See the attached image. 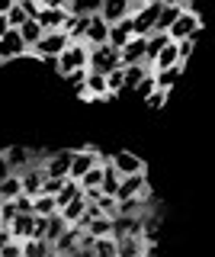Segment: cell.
Segmentation results:
<instances>
[{
  "mask_svg": "<svg viewBox=\"0 0 215 257\" xmlns=\"http://www.w3.org/2000/svg\"><path fill=\"white\" fill-rule=\"evenodd\" d=\"M84 209H87V199H84V193H81V196L71 199L68 206H61V209H58V215H61V219H65L68 225H77V222H81V215H84Z\"/></svg>",
  "mask_w": 215,
  "mask_h": 257,
  "instance_id": "obj_22",
  "label": "cell"
},
{
  "mask_svg": "<svg viewBox=\"0 0 215 257\" xmlns=\"http://www.w3.org/2000/svg\"><path fill=\"white\" fill-rule=\"evenodd\" d=\"M13 4H17V0H0V16H7V10H10Z\"/></svg>",
  "mask_w": 215,
  "mask_h": 257,
  "instance_id": "obj_50",
  "label": "cell"
},
{
  "mask_svg": "<svg viewBox=\"0 0 215 257\" xmlns=\"http://www.w3.org/2000/svg\"><path fill=\"white\" fill-rule=\"evenodd\" d=\"M132 36H135V29H132V16H125V20H119V23H113V26H109V39H106V42L113 45V48H122Z\"/></svg>",
  "mask_w": 215,
  "mask_h": 257,
  "instance_id": "obj_17",
  "label": "cell"
},
{
  "mask_svg": "<svg viewBox=\"0 0 215 257\" xmlns=\"http://www.w3.org/2000/svg\"><path fill=\"white\" fill-rule=\"evenodd\" d=\"M65 231H68V222L61 219L58 212L45 219V241H49V244H55V241H58L61 235H65Z\"/></svg>",
  "mask_w": 215,
  "mask_h": 257,
  "instance_id": "obj_28",
  "label": "cell"
},
{
  "mask_svg": "<svg viewBox=\"0 0 215 257\" xmlns=\"http://www.w3.org/2000/svg\"><path fill=\"white\" fill-rule=\"evenodd\" d=\"M20 55H29V48L23 42L20 29H10L4 39H0V61H13V58H20Z\"/></svg>",
  "mask_w": 215,
  "mask_h": 257,
  "instance_id": "obj_10",
  "label": "cell"
},
{
  "mask_svg": "<svg viewBox=\"0 0 215 257\" xmlns=\"http://www.w3.org/2000/svg\"><path fill=\"white\" fill-rule=\"evenodd\" d=\"M151 74H154V87H157V90H170L173 80L183 74V64H177V68H164V71H151Z\"/></svg>",
  "mask_w": 215,
  "mask_h": 257,
  "instance_id": "obj_26",
  "label": "cell"
},
{
  "mask_svg": "<svg viewBox=\"0 0 215 257\" xmlns=\"http://www.w3.org/2000/svg\"><path fill=\"white\" fill-rule=\"evenodd\" d=\"M161 7H164V0H145V4H141V10L132 16L135 36L148 39L151 32H154V23H157V16H161Z\"/></svg>",
  "mask_w": 215,
  "mask_h": 257,
  "instance_id": "obj_4",
  "label": "cell"
},
{
  "mask_svg": "<svg viewBox=\"0 0 215 257\" xmlns=\"http://www.w3.org/2000/svg\"><path fill=\"white\" fill-rule=\"evenodd\" d=\"M7 32H10V23H7V16H0V39H4Z\"/></svg>",
  "mask_w": 215,
  "mask_h": 257,
  "instance_id": "obj_51",
  "label": "cell"
},
{
  "mask_svg": "<svg viewBox=\"0 0 215 257\" xmlns=\"http://www.w3.org/2000/svg\"><path fill=\"white\" fill-rule=\"evenodd\" d=\"M71 158H74V151H68V148L45 155V161H42L45 177H68V174H71Z\"/></svg>",
  "mask_w": 215,
  "mask_h": 257,
  "instance_id": "obj_7",
  "label": "cell"
},
{
  "mask_svg": "<svg viewBox=\"0 0 215 257\" xmlns=\"http://www.w3.org/2000/svg\"><path fill=\"white\" fill-rule=\"evenodd\" d=\"M148 74H151L148 64H132V68H122V84H125V90H135V87H138Z\"/></svg>",
  "mask_w": 215,
  "mask_h": 257,
  "instance_id": "obj_24",
  "label": "cell"
},
{
  "mask_svg": "<svg viewBox=\"0 0 215 257\" xmlns=\"http://www.w3.org/2000/svg\"><path fill=\"white\" fill-rule=\"evenodd\" d=\"M20 36H23V42H26V48H33V45L39 42V39L45 36V29L39 26L36 20H26V23H23V26H20Z\"/></svg>",
  "mask_w": 215,
  "mask_h": 257,
  "instance_id": "obj_31",
  "label": "cell"
},
{
  "mask_svg": "<svg viewBox=\"0 0 215 257\" xmlns=\"http://www.w3.org/2000/svg\"><path fill=\"white\" fill-rule=\"evenodd\" d=\"M97 206H100V212L106 215V219H116V215H119V199L109 196V193H103V196L97 199Z\"/></svg>",
  "mask_w": 215,
  "mask_h": 257,
  "instance_id": "obj_38",
  "label": "cell"
},
{
  "mask_svg": "<svg viewBox=\"0 0 215 257\" xmlns=\"http://www.w3.org/2000/svg\"><path fill=\"white\" fill-rule=\"evenodd\" d=\"M93 257H119V247H116V238H93Z\"/></svg>",
  "mask_w": 215,
  "mask_h": 257,
  "instance_id": "obj_33",
  "label": "cell"
},
{
  "mask_svg": "<svg viewBox=\"0 0 215 257\" xmlns=\"http://www.w3.org/2000/svg\"><path fill=\"white\" fill-rule=\"evenodd\" d=\"M71 0H39V7H61V10H68Z\"/></svg>",
  "mask_w": 215,
  "mask_h": 257,
  "instance_id": "obj_49",
  "label": "cell"
},
{
  "mask_svg": "<svg viewBox=\"0 0 215 257\" xmlns=\"http://www.w3.org/2000/svg\"><path fill=\"white\" fill-rule=\"evenodd\" d=\"M116 247H119V257H145L148 254V241L141 235H122L116 238Z\"/></svg>",
  "mask_w": 215,
  "mask_h": 257,
  "instance_id": "obj_15",
  "label": "cell"
},
{
  "mask_svg": "<svg viewBox=\"0 0 215 257\" xmlns=\"http://www.w3.org/2000/svg\"><path fill=\"white\" fill-rule=\"evenodd\" d=\"M17 4H23V7H29V4H39V0H17Z\"/></svg>",
  "mask_w": 215,
  "mask_h": 257,
  "instance_id": "obj_53",
  "label": "cell"
},
{
  "mask_svg": "<svg viewBox=\"0 0 215 257\" xmlns=\"http://www.w3.org/2000/svg\"><path fill=\"white\" fill-rule=\"evenodd\" d=\"M65 180H68V177H45V180H42V193H49V196H58L61 187H65Z\"/></svg>",
  "mask_w": 215,
  "mask_h": 257,
  "instance_id": "obj_41",
  "label": "cell"
},
{
  "mask_svg": "<svg viewBox=\"0 0 215 257\" xmlns=\"http://www.w3.org/2000/svg\"><path fill=\"white\" fill-rule=\"evenodd\" d=\"M13 174V167H10V161H7V155H0V180H7V177Z\"/></svg>",
  "mask_w": 215,
  "mask_h": 257,
  "instance_id": "obj_48",
  "label": "cell"
},
{
  "mask_svg": "<svg viewBox=\"0 0 215 257\" xmlns=\"http://www.w3.org/2000/svg\"><path fill=\"white\" fill-rule=\"evenodd\" d=\"M167 42H170V36H167V32H151V36L145 39V64H148V68H151V61L161 55V48Z\"/></svg>",
  "mask_w": 215,
  "mask_h": 257,
  "instance_id": "obj_20",
  "label": "cell"
},
{
  "mask_svg": "<svg viewBox=\"0 0 215 257\" xmlns=\"http://www.w3.org/2000/svg\"><path fill=\"white\" fill-rule=\"evenodd\" d=\"M58 212V199L49 196V193H36L33 196V215H42V219H49V215Z\"/></svg>",
  "mask_w": 215,
  "mask_h": 257,
  "instance_id": "obj_21",
  "label": "cell"
},
{
  "mask_svg": "<svg viewBox=\"0 0 215 257\" xmlns=\"http://www.w3.org/2000/svg\"><path fill=\"white\" fill-rule=\"evenodd\" d=\"M183 10H186V7H180V4H164L161 7V16H157V23H154V32H167Z\"/></svg>",
  "mask_w": 215,
  "mask_h": 257,
  "instance_id": "obj_23",
  "label": "cell"
},
{
  "mask_svg": "<svg viewBox=\"0 0 215 257\" xmlns=\"http://www.w3.org/2000/svg\"><path fill=\"white\" fill-rule=\"evenodd\" d=\"M81 193H84V187H81L77 180H71V177H68V180H65V187H61V193L55 196V199H58V209H61V206H68L71 199H77Z\"/></svg>",
  "mask_w": 215,
  "mask_h": 257,
  "instance_id": "obj_32",
  "label": "cell"
},
{
  "mask_svg": "<svg viewBox=\"0 0 215 257\" xmlns=\"http://www.w3.org/2000/svg\"><path fill=\"white\" fill-rule=\"evenodd\" d=\"M167 96H170V90H151L145 100H148V106H151V109H164Z\"/></svg>",
  "mask_w": 215,
  "mask_h": 257,
  "instance_id": "obj_42",
  "label": "cell"
},
{
  "mask_svg": "<svg viewBox=\"0 0 215 257\" xmlns=\"http://www.w3.org/2000/svg\"><path fill=\"white\" fill-rule=\"evenodd\" d=\"M97 164H103V155L97 148H77L74 151V158H71V180H81V177L90 171V167H97Z\"/></svg>",
  "mask_w": 215,
  "mask_h": 257,
  "instance_id": "obj_6",
  "label": "cell"
},
{
  "mask_svg": "<svg viewBox=\"0 0 215 257\" xmlns=\"http://www.w3.org/2000/svg\"><path fill=\"white\" fill-rule=\"evenodd\" d=\"M122 68V61H119V48L113 45H97L90 48V61H87V71H93V74H109V71Z\"/></svg>",
  "mask_w": 215,
  "mask_h": 257,
  "instance_id": "obj_3",
  "label": "cell"
},
{
  "mask_svg": "<svg viewBox=\"0 0 215 257\" xmlns=\"http://www.w3.org/2000/svg\"><path fill=\"white\" fill-rule=\"evenodd\" d=\"M100 7H103V0H71L68 13L71 16H97Z\"/></svg>",
  "mask_w": 215,
  "mask_h": 257,
  "instance_id": "obj_27",
  "label": "cell"
},
{
  "mask_svg": "<svg viewBox=\"0 0 215 257\" xmlns=\"http://www.w3.org/2000/svg\"><path fill=\"white\" fill-rule=\"evenodd\" d=\"M23 193V187H20V174H10L7 180H0V199H17Z\"/></svg>",
  "mask_w": 215,
  "mask_h": 257,
  "instance_id": "obj_35",
  "label": "cell"
},
{
  "mask_svg": "<svg viewBox=\"0 0 215 257\" xmlns=\"http://www.w3.org/2000/svg\"><path fill=\"white\" fill-rule=\"evenodd\" d=\"M87 235H90V238H109V235H113V219H106V215L93 219L90 225H87Z\"/></svg>",
  "mask_w": 215,
  "mask_h": 257,
  "instance_id": "obj_34",
  "label": "cell"
},
{
  "mask_svg": "<svg viewBox=\"0 0 215 257\" xmlns=\"http://www.w3.org/2000/svg\"><path fill=\"white\" fill-rule=\"evenodd\" d=\"M113 161L116 174L119 177H129V174H145V161H141L135 151H116V155H109Z\"/></svg>",
  "mask_w": 215,
  "mask_h": 257,
  "instance_id": "obj_9",
  "label": "cell"
},
{
  "mask_svg": "<svg viewBox=\"0 0 215 257\" xmlns=\"http://www.w3.org/2000/svg\"><path fill=\"white\" fill-rule=\"evenodd\" d=\"M0 257H23V241H17V238H13L10 244H7L4 251H0Z\"/></svg>",
  "mask_w": 215,
  "mask_h": 257,
  "instance_id": "obj_45",
  "label": "cell"
},
{
  "mask_svg": "<svg viewBox=\"0 0 215 257\" xmlns=\"http://www.w3.org/2000/svg\"><path fill=\"white\" fill-rule=\"evenodd\" d=\"M119 180H122V177L116 174V167H113V161H103V193H109V196H116V190H119Z\"/></svg>",
  "mask_w": 215,
  "mask_h": 257,
  "instance_id": "obj_29",
  "label": "cell"
},
{
  "mask_svg": "<svg viewBox=\"0 0 215 257\" xmlns=\"http://www.w3.org/2000/svg\"><path fill=\"white\" fill-rule=\"evenodd\" d=\"M13 241V231H10V225H0V251H4L7 244Z\"/></svg>",
  "mask_w": 215,
  "mask_h": 257,
  "instance_id": "obj_47",
  "label": "cell"
},
{
  "mask_svg": "<svg viewBox=\"0 0 215 257\" xmlns=\"http://www.w3.org/2000/svg\"><path fill=\"white\" fill-rule=\"evenodd\" d=\"M100 16L109 23V26H113V23L125 20V16H132V7H129V0H103Z\"/></svg>",
  "mask_w": 215,
  "mask_h": 257,
  "instance_id": "obj_16",
  "label": "cell"
},
{
  "mask_svg": "<svg viewBox=\"0 0 215 257\" xmlns=\"http://www.w3.org/2000/svg\"><path fill=\"white\" fill-rule=\"evenodd\" d=\"M33 228H36V215L33 212H26V215H17V219L10 222V231H13V238L17 241H26V238H33Z\"/></svg>",
  "mask_w": 215,
  "mask_h": 257,
  "instance_id": "obj_19",
  "label": "cell"
},
{
  "mask_svg": "<svg viewBox=\"0 0 215 257\" xmlns=\"http://www.w3.org/2000/svg\"><path fill=\"white\" fill-rule=\"evenodd\" d=\"M103 161H106V158H103ZM77 183H81L84 190H90V187H103V164L90 167V171H87V174H84V177H81Z\"/></svg>",
  "mask_w": 215,
  "mask_h": 257,
  "instance_id": "obj_37",
  "label": "cell"
},
{
  "mask_svg": "<svg viewBox=\"0 0 215 257\" xmlns=\"http://www.w3.org/2000/svg\"><path fill=\"white\" fill-rule=\"evenodd\" d=\"M151 90H157V87H154V74H148V77L141 80L138 87H135V93H138V96H148Z\"/></svg>",
  "mask_w": 215,
  "mask_h": 257,
  "instance_id": "obj_46",
  "label": "cell"
},
{
  "mask_svg": "<svg viewBox=\"0 0 215 257\" xmlns=\"http://www.w3.org/2000/svg\"><path fill=\"white\" fill-rule=\"evenodd\" d=\"M71 45V39H68V32L65 29H55V32H45L39 42L29 48V55H36V58H49V61H55L61 52Z\"/></svg>",
  "mask_w": 215,
  "mask_h": 257,
  "instance_id": "obj_2",
  "label": "cell"
},
{
  "mask_svg": "<svg viewBox=\"0 0 215 257\" xmlns=\"http://www.w3.org/2000/svg\"><path fill=\"white\" fill-rule=\"evenodd\" d=\"M13 203H17V215H20V212H23V215L33 212V196H26V193H20V196L13 199Z\"/></svg>",
  "mask_w": 215,
  "mask_h": 257,
  "instance_id": "obj_44",
  "label": "cell"
},
{
  "mask_svg": "<svg viewBox=\"0 0 215 257\" xmlns=\"http://www.w3.org/2000/svg\"><path fill=\"white\" fill-rule=\"evenodd\" d=\"M106 90H109V96H119L125 90V84H122V68H116V71H109L106 74Z\"/></svg>",
  "mask_w": 215,
  "mask_h": 257,
  "instance_id": "obj_39",
  "label": "cell"
},
{
  "mask_svg": "<svg viewBox=\"0 0 215 257\" xmlns=\"http://www.w3.org/2000/svg\"><path fill=\"white\" fill-rule=\"evenodd\" d=\"M87 61H90V45L87 42H71L65 52L55 58V68H58L61 77H68V74H74V71L87 68Z\"/></svg>",
  "mask_w": 215,
  "mask_h": 257,
  "instance_id": "obj_1",
  "label": "cell"
},
{
  "mask_svg": "<svg viewBox=\"0 0 215 257\" xmlns=\"http://www.w3.org/2000/svg\"><path fill=\"white\" fill-rule=\"evenodd\" d=\"M52 257H58V254H52Z\"/></svg>",
  "mask_w": 215,
  "mask_h": 257,
  "instance_id": "obj_54",
  "label": "cell"
},
{
  "mask_svg": "<svg viewBox=\"0 0 215 257\" xmlns=\"http://www.w3.org/2000/svg\"><path fill=\"white\" fill-rule=\"evenodd\" d=\"M132 196H148V174H129L119 180L116 199H132Z\"/></svg>",
  "mask_w": 215,
  "mask_h": 257,
  "instance_id": "obj_8",
  "label": "cell"
},
{
  "mask_svg": "<svg viewBox=\"0 0 215 257\" xmlns=\"http://www.w3.org/2000/svg\"><path fill=\"white\" fill-rule=\"evenodd\" d=\"M77 93H81L84 100H106V96H109L106 74H93V71H87V80L77 87Z\"/></svg>",
  "mask_w": 215,
  "mask_h": 257,
  "instance_id": "obj_11",
  "label": "cell"
},
{
  "mask_svg": "<svg viewBox=\"0 0 215 257\" xmlns=\"http://www.w3.org/2000/svg\"><path fill=\"white\" fill-rule=\"evenodd\" d=\"M177 64H183L180 61V52H177V42H167L164 48H161V55H157L154 61H151V71H164V68H177Z\"/></svg>",
  "mask_w": 215,
  "mask_h": 257,
  "instance_id": "obj_18",
  "label": "cell"
},
{
  "mask_svg": "<svg viewBox=\"0 0 215 257\" xmlns=\"http://www.w3.org/2000/svg\"><path fill=\"white\" fill-rule=\"evenodd\" d=\"M68 10H61V7H42L36 16V23L42 26L45 32H55V29H65V23H68Z\"/></svg>",
  "mask_w": 215,
  "mask_h": 257,
  "instance_id": "obj_13",
  "label": "cell"
},
{
  "mask_svg": "<svg viewBox=\"0 0 215 257\" xmlns=\"http://www.w3.org/2000/svg\"><path fill=\"white\" fill-rule=\"evenodd\" d=\"M164 4H180V7H186L189 0H164Z\"/></svg>",
  "mask_w": 215,
  "mask_h": 257,
  "instance_id": "obj_52",
  "label": "cell"
},
{
  "mask_svg": "<svg viewBox=\"0 0 215 257\" xmlns=\"http://www.w3.org/2000/svg\"><path fill=\"white\" fill-rule=\"evenodd\" d=\"M4 155H7V161H10V167H13V174H20V171H23V167H29V164H33V155H29V151H26V148H7V151H4Z\"/></svg>",
  "mask_w": 215,
  "mask_h": 257,
  "instance_id": "obj_30",
  "label": "cell"
},
{
  "mask_svg": "<svg viewBox=\"0 0 215 257\" xmlns=\"http://www.w3.org/2000/svg\"><path fill=\"white\" fill-rule=\"evenodd\" d=\"M17 219V203L13 199H0V225H10Z\"/></svg>",
  "mask_w": 215,
  "mask_h": 257,
  "instance_id": "obj_40",
  "label": "cell"
},
{
  "mask_svg": "<svg viewBox=\"0 0 215 257\" xmlns=\"http://www.w3.org/2000/svg\"><path fill=\"white\" fill-rule=\"evenodd\" d=\"M106 39H109V23L103 20V16H90V26H87L84 32V42L90 45V48H97V45H106Z\"/></svg>",
  "mask_w": 215,
  "mask_h": 257,
  "instance_id": "obj_14",
  "label": "cell"
},
{
  "mask_svg": "<svg viewBox=\"0 0 215 257\" xmlns=\"http://www.w3.org/2000/svg\"><path fill=\"white\" fill-rule=\"evenodd\" d=\"M52 244L45 238H26L23 241V257H52Z\"/></svg>",
  "mask_w": 215,
  "mask_h": 257,
  "instance_id": "obj_25",
  "label": "cell"
},
{
  "mask_svg": "<svg viewBox=\"0 0 215 257\" xmlns=\"http://www.w3.org/2000/svg\"><path fill=\"white\" fill-rule=\"evenodd\" d=\"M196 39H199V36H189V39H183V42H177V52H180V61H183V64H186V58L193 55Z\"/></svg>",
  "mask_w": 215,
  "mask_h": 257,
  "instance_id": "obj_43",
  "label": "cell"
},
{
  "mask_svg": "<svg viewBox=\"0 0 215 257\" xmlns=\"http://www.w3.org/2000/svg\"><path fill=\"white\" fill-rule=\"evenodd\" d=\"M26 20H33V16L26 13V7H23V4H13L10 10H7V23H10V29H20Z\"/></svg>",
  "mask_w": 215,
  "mask_h": 257,
  "instance_id": "obj_36",
  "label": "cell"
},
{
  "mask_svg": "<svg viewBox=\"0 0 215 257\" xmlns=\"http://www.w3.org/2000/svg\"><path fill=\"white\" fill-rule=\"evenodd\" d=\"M167 36H170V42H183V39H189V36H199V13L186 7V10L173 20V26L167 29Z\"/></svg>",
  "mask_w": 215,
  "mask_h": 257,
  "instance_id": "obj_5",
  "label": "cell"
},
{
  "mask_svg": "<svg viewBox=\"0 0 215 257\" xmlns=\"http://www.w3.org/2000/svg\"><path fill=\"white\" fill-rule=\"evenodd\" d=\"M119 61H122V68H132V64H145V39H141V36H132L129 42L119 48Z\"/></svg>",
  "mask_w": 215,
  "mask_h": 257,
  "instance_id": "obj_12",
  "label": "cell"
}]
</instances>
